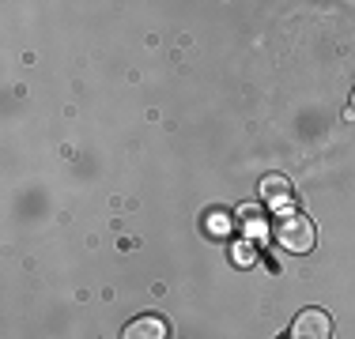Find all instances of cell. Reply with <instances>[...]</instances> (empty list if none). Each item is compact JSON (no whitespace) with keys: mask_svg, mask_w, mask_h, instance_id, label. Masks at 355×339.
I'll return each mask as SVG.
<instances>
[{"mask_svg":"<svg viewBox=\"0 0 355 339\" xmlns=\"http://www.w3.org/2000/svg\"><path fill=\"white\" fill-rule=\"evenodd\" d=\"M227 226H231V223H227L223 211H216V215L208 219V230H212V234H227Z\"/></svg>","mask_w":355,"mask_h":339,"instance_id":"obj_6","label":"cell"},{"mask_svg":"<svg viewBox=\"0 0 355 339\" xmlns=\"http://www.w3.org/2000/svg\"><path fill=\"white\" fill-rule=\"evenodd\" d=\"M352 113H355V91H352Z\"/></svg>","mask_w":355,"mask_h":339,"instance_id":"obj_7","label":"cell"},{"mask_svg":"<svg viewBox=\"0 0 355 339\" xmlns=\"http://www.w3.org/2000/svg\"><path fill=\"white\" fill-rule=\"evenodd\" d=\"M261 196H265V203H272V208H284V203L291 200V181H287L284 174L261 177Z\"/></svg>","mask_w":355,"mask_h":339,"instance_id":"obj_4","label":"cell"},{"mask_svg":"<svg viewBox=\"0 0 355 339\" xmlns=\"http://www.w3.org/2000/svg\"><path fill=\"white\" fill-rule=\"evenodd\" d=\"M231 260H234L239 268H253V264H257V249H253V241H234Z\"/></svg>","mask_w":355,"mask_h":339,"instance_id":"obj_5","label":"cell"},{"mask_svg":"<svg viewBox=\"0 0 355 339\" xmlns=\"http://www.w3.org/2000/svg\"><path fill=\"white\" fill-rule=\"evenodd\" d=\"M121 339H171V324H166V317H159V313H144V317L125 324Z\"/></svg>","mask_w":355,"mask_h":339,"instance_id":"obj_3","label":"cell"},{"mask_svg":"<svg viewBox=\"0 0 355 339\" xmlns=\"http://www.w3.org/2000/svg\"><path fill=\"white\" fill-rule=\"evenodd\" d=\"M291 339H333V317L318 305H306L291 324Z\"/></svg>","mask_w":355,"mask_h":339,"instance_id":"obj_2","label":"cell"},{"mask_svg":"<svg viewBox=\"0 0 355 339\" xmlns=\"http://www.w3.org/2000/svg\"><path fill=\"white\" fill-rule=\"evenodd\" d=\"M276 241H280L287 253L306 257V253H314V245H318V230L302 211H291V215H284L280 223H276Z\"/></svg>","mask_w":355,"mask_h":339,"instance_id":"obj_1","label":"cell"}]
</instances>
